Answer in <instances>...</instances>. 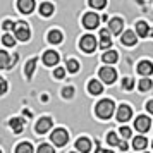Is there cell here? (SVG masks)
Returning a JSON list of instances; mask_svg holds the SVG:
<instances>
[{"instance_id":"obj_17","label":"cell","mask_w":153,"mask_h":153,"mask_svg":"<svg viewBox=\"0 0 153 153\" xmlns=\"http://www.w3.org/2000/svg\"><path fill=\"white\" fill-rule=\"evenodd\" d=\"M9 124H10V129H12L16 134L22 132V129H24V120H22V119H17V117L10 119V122H9Z\"/></svg>"},{"instance_id":"obj_3","label":"cell","mask_w":153,"mask_h":153,"mask_svg":"<svg viewBox=\"0 0 153 153\" xmlns=\"http://www.w3.org/2000/svg\"><path fill=\"white\" fill-rule=\"evenodd\" d=\"M50 139L53 141V145L64 146L67 141H69V136H67V131H65V129H55V131L52 132Z\"/></svg>"},{"instance_id":"obj_34","label":"cell","mask_w":153,"mask_h":153,"mask_svg":"<svg viewBox=\"0 0 153 153\" xmlns=\"http://www.w3.org/2000/svg\"><path fill=\"white\" fill-rule=\"evenodd\" d=\"M72 95H74V88H72V86H67V88L62 90V97L64 98H71Z\"/></svg>"},{"instance_id":"obj_24","label":"cell","mask_w":153,"mask_h":153,"mask_svg":"<svg viewBox=\"0 0 153 153\" xmlns=\"http://www.w3.org/2000/svg\"><path fill=\"white\" fill-rule=\"evenodd\" d=\"M48 42L50 43H60L62 42V33H60V31H57V29H52V31H50L48 33Z\"/></svg>"},{"instance_id":"obj_29","label":"cell","mask_w":153,"mask_h":153,"mask_svg":"<svg viewBox=\"0 0 153 153\" xmlns=\"http://www.w3.org/2000/svg\"><path fill=\"white\" fill-rule=\"evenodd\" d=\"M90 5L93 9H103L107 5V0H90Z\"/></svg>"},{"instance_id":"obj_9","label":"cell","mask_w":153,"mask_h":153,"mask_svg":"<svg viewBox=\"0 0 153 153\" xmlns=\"http://www.w3.org/2000/svg\"><path fill=\"white\" fill-rule=\"evenodd\" d=\"M132 115V110L129 105H120L117 110V120L119 122H126V120H129Z\"/></svg>"},{"instance_id":"obj_44","label":"cell","mask_w":153,"mask_h":153,"mask_svg":"<svg viewBox=\"0 0 153 153\" xmlns=\"http://www.w3.org/2000/svg\"><path fill=\"white\" fill-rule=\"evenodd\" d=\"M0 153H2V152H0Z\"/></svg>"},{"instance_id":"obj_6","label":"cell","mask_w":153,"mask_h":153,"mask_svg":"<svg viewBox=\"0 0 153 153\" xmlns=\"http://www.w3.org/2000/svg\"><path fill=\"white\" fill-rule=\"evenodd\" d=\"M98 22H100V17H98L95 12H88V14H84L83 17V26L86 29H95L98 26Z\"/></svg>"},{"instance_id":"obj_43","label":"cell","mask_w":153,"mask_h":153,"mask_svg":"<svg viewBox=\"0 0 153 153\" xmlns=\"http://www.w3.org/2000/svg\"><path fill=\"white\" fill-rule=\"evenodd\" d=\"M152 146H153V143H152Z\"/></svg>"},{"instance_id":"obj_25","label":"cell","mask_w":153,"mask_h":153,"mask_svg":"<svg viewBox=\"0 0 153 153\" xmlns=\"http://www.w3.org/2000/svg\"><path fill=\"white\" fill-rule=\"evenodd\" d=\"M35 65H36V59H31V60L26 64L24 72H26V77H28V79H31V76H33V72H35Z\"/></svg>"},{"instance_id":"obj_41","label":"cell","mask_w":153,"mask_h":153,"mask_svg":"<svg viewBox=\"0 0 153 153\" xmlns=\"http://www.w3.org/2000/svg\"><path fill=\"white\" fill-rule=\"evenodd\" d=\"M97 153H114V152H110V150H98Z\"/></svg>"},{"instance_id":"obj_13","label":"cell","mask_w":153,"mask_h":153,"mask_svg":"<svg viewBox=\"0 0 153 153\" xmlns=\"http://www.w3.org/2000/svg\"><path fill=\"white\" fill-rule=\"evenodd\" d=\"M138 72L143 74V76H150L153 72V64L148 62V60H143V62L138 64Z\"/></svg>"},{"instance_id":"obj_37","label":"cell","mask_w":153,"mask_h":153,"mask_svg":"<svg viewBox=\"0 0 153 153\" xmlns=\"http://www.w3.org/2000/svg\"><path fill=\"white\" fill-rule=\"evenodd\" d=\"M5 91H7V81L0 77V95H4Z\"/></svg>"},{"instance_id":"obj_2","label":"cell","mask_w":153,"mask_h":153,"mask_svg":"<svg viewBox=\"0 0 153 153\" xmlns=\"http://www.w3.org/2000/svg\"><path fill=\"white\" fill-rule=\"evenodd\" d=\"M79 47H81V50H84L86 53H91L93 50L97 48V40H95V36L84 35L83 38H81V42H79Z\"/></svg>"},{"instance_id":"obj_31","label":"cell","mask_w":153,"mask_h":153,"mask_svg":"<svg viewBox=\"0 0 153 153\" xmlns=\"http://www.w3.org/2000/svg\"><path fill=\"white\" fill-rule=\"evenodd\" d=\"M107 141H108L110 145H117V146H119V143H120V139L117 138V134H115V132H108V136H107Z\"/></svg>"},{"instance_id":"obj_7","label":"cell","mask_w":153,"mask_h":153,"mask_svg":"<svg viewBox=\"0 0 153 153\" xmlns=\"http://www.w3.org/2000/svg\"><path fill=\"white\" fill-rule=\"evenodd\" d=\"M115 77H117L115 69H112V67H102V69H100V79L105 81V83L112 84L115 81Z\"/></svg>"},{"instance_id":"obj_30","label":"cell","mask_w":153,"mask_h":153,"mask_svg":"<svg viewBox=\"0 0 153 153\" xmlns=\"http://www.w3.org/2000/svg\"><path fill=\"white\" fill-rule=\"evenodd\" d=\"M2 43H4L5 47H14V45H16V40H14L10 35H4V38H2Z\"/></svg>"},{"instance_id":"obj_11","label":"cell","mask_w":153,"mask_h":153,"mask_svg":"<svg viewBox=\"0 0 153 153\" xmlns=\"http://www.w3.org/2000/svg\"><path fill=\"white\" fill-rule=\"evenodd\" d=\"M52 127V119L50 117H43L38 120V124H36V132H40V134H43V132H47Z\"/></svg>"},{"instance_id":"obj_19","label":"cell","mask_w":153,"mask_h":153,"mask_svg":"<svg viewBox=\"0 0 153 153\" xmlns=\"http://www.w3.org/2000/svg\"><path fill=\"white\" fill-rule=\"evenodd\" d=\"M102 83H98L97 79H93V81H90V84H88V91H90L91 95H100L102 93Z\"/></svg>"},{"instance_id":"obj_20","label":"cell","mask_w":153,"mask_h":153,"mask_svg":"<svg viewBox=\"0 0 153 153\" xmlns=\"http://www.w3.org/2000/svg\"><path fill=\"white\" fill-rule=\"evenodd\" d=\"M136 31H138V36L145 38V36H148V33H150V28H148V24H146L145 21H139L138 24H136Z\"/></svg>"},{"instance_id":"obj_38","label":"cell","mask_w":153,"mask_h":153,"mask_svg":"<svg viewBox=\"0 0 153 153\" xmlns=\"http://www.w3.org/2000/svg\"><path fill=\"white\" fill-rule=\"evenodd\" d=\"M120 136L122 138H129L131 136V129L129 127H120Z\"/></svg>"},{"instance_id":"obj_33","label":"cell","mask_w":153,"mask_h":153,"mask_svg":"<svg viewBox=\"0 0 153 153\" xmlns=\"http://www.w3.org/2000/svg\"><path fill=\"white\" fill-rule=\"evenodd\" d=\"M36 153H55V152H53V148L50 145H40V148H38Z\"/></svg>"},{"instance_id":"obj_21","label":"cell","mask_w":153,"mask_h":153,"mask_svg":"<svg viewBox=\"0 0 153 153\" xmlns=\"http://www.w3.org/2000/svg\"><path fill=\"white\" fill-rule=\"evenodd\" d=\"M103 62H107V64H114V62H117V59H119V55H117V52H114V50H108V52H105L103 53Z\"/></svg>"},{"instance_id":"obj_23","label":"cell","mask_w":153,"mask_h":153,"mask_svg":"<svg viewBox=\"0 0 153 153\" xmlns=\"http://www.w3.org/2000/svg\"><path fill=\"white\" fill-rule=\"evenodd\" d=\"M40 14L45 16V17L52 16V14H53V5H52V4H48V2L42 4V5H40Z\"/></svg>"},{"instance_id":"obj_36","label":"cell","mask_w":153,"mask_h":153,"mask_svg":"<svg viewBox=\"0 0 153 153\" xmlns=\"http://www.w3.org/2000/svg\"><path fill=\"white\" fill-rule=\"evenodd\" d=\"M53 76H55L57 79H62V77L65 76V69H62V67H57L55 72H53Z\"/></svg>"},{"instance_id":"obj_32","label":"cell","mask_w":153,"mask_h":153,"mask_svg":"<svg viewBox=\"0 0 153 153\" xmlns=\"http://www.w3.org/2000/svg\"><path fill=\"white\" fill-rule=\"evenodd\" d=\"M122 88H124V90H132V88H134V81H132L131 77H126L124 81H122Z\"/></svg>"},{"instance_id":"obj_5","label":"cell","mask_w":153,"mask_h":153,"mask_svg":"<svg viewBox=\"0 0 153 153\" xmlns=\"http://www.w3.org/2000/svg\"><path fill=\"white\" fill-rule=\"evenodd\" d=\"M16 62H17V55L10 57L7 52L0 50V67H2V69H10Z\"/></svg>"},{"instance_id":"obj_26","label":"cell","mask_w":153,"mask_h":153,"mask_svg":"<svg viewBox=\"0 0 153 153\" xmlns=\"http://www.w3.org/2000/svg\"><path fill=\"white\" fill-rule=\"evenodd\" d=\"M16 153H33V146L31 143H21L16 148Z\"/></svg>"},{"instance_id":"obj_15","label":"cell","mask_w":153,"mask_h":153,"mask_svg":"<svg viewBox=\"0 0 153 153\" xmlns=\"http://www.w3.org/2000/svg\"><path fill=\"white\" fill-rule=\"evenodd\" d=\"M100 38H102L100 47H102L103 50L110 48V47H112V40H110V35H108V31H107V29H102V31H100Z\"/></svg>"},{"instance_id":"obj_12","label":"cell","mask_w":153,"mask_h":153,"mask_svg":"<svg viewBox=\"0 0 153 153\" xmlns=\"http://www.w3.org/2000/svg\"><path fill=\"white\" fill-rule=\"evenodd\" d=\"M43 62H45V65H55V64L59 62V53H57V52H52V50L45 52Z\"/></svg>"},{"instance_id":"obj_4","label":"cell","mask_w":153,"mask_h":153,"mask_svg":"<svg viewBox=\"0 0 153 153\" xmlns=\"http://www.w3.org/2000/svg\"><path fill=\"white\" fill-rule=\"evenodd\" d=\"M14 33H16V38L21 40V42H28L29 40V28L26 22H17Z\"/></svg>"},{"instance_id":"obj_14","label":"cell","mask_w":153,"mask_h":153,"mask_svg":"<svg viewBox=\"0 0 153 153\" xmlns=\"http://www.w3.org/2000/svg\"><path fill=\"white\" fill-rule=\"evenodd\" d=\"M76 148L79 150L81 153H88L91 150V141L88 138H79L76 141Z\"/></svg>"},{"instance_id":"obj_10","label":"cell","mask_w":153,"mask_h":153,"mask_svg":"<svg viewBox=\"0 0 153 153\" xmlns=\"http://www.w3.org/2000/svg\"><path fill=\"white\" fill-rule=\"evenodd\" d=\"M17 9L22 14H29L35 10V0H17Z\"/></svg>"},{"instance_id":"obj_27","label":"cell","mask_w":153,"mask_h":153,"mask_svg":"<svg viewBox=\"0 0 153 153\" xmlns=\"http://www.w3.org/2000/svg\"><path fill=\"white\" fill-rule=\"evenodd\" d=\"M138 86H139V90L141 91H148V90H152L153 83H152V79H141Z\"/></svg>"},{"instance_id":"obj_1","label":"cell","mask_w":153,"mask_h":153,"mask_svg":"<svg viewBox=\"0 0 153 153\" xmlns=\"http://www.w3.org/2000/svg\"><path fill=\"white\" fill-rule=\"evenodd\" d=\"M97 115L100 119H110L114 115V110H115V105L112 100H102L100 103L97 105Z\"/></svg>"},{"instance_id":"obj_42","label":"cell","mask_w":153,"mask_h":153,"mask_svg":"<svg viewBox=\"0 0 153 153\" xmlns=\"http://www.w3.org/2000/svg\"><path fill=\"white\" fill-rule=\"evenodd\" d=\"M150 36H153V28H152V29H150Z\"/></svg>"},{"instance_id":"obj_35","label":"cell","mask_w":153,"mask_h":153,"mask_svg":"<svg viewBox=\"0 0 153 153\" xmlns=\"http://www.w3.org/2000/svg\"><path fill=\"white\" fill-rule=\"evenodd\" d=\"M16 24H17V22H12V21H4L2 28L5 29V31H10V29H16Z\"/></svg>"},{"instance_id":"obj_8","label":"cell","mask_w":153,"mask_h":153,"mask_svg":"<svg viewBox=\"0 0 153 153\" xmlns=\"http://www.w3.org/2000/svg\"><path fill=\"white\" fill-rule=\"evenodd\" d=\"M134 126H136V129H138L139 132H146L150 127H152V120L146 117V115H139V117H136Z\"/></svg>"},{"instance_id":"obj_18","label":"cell","mask_w":153,"mask_h":153,"mask_svg":"<svg viewBox=\"0 0 153 153\" xmlns=\"http://www.w3.org/2000/svg\"><path fill=\"white\" fill-rule=\"evenodd\" d=\"M120 42L124 43V45H127V47H132L136 43V35L132 31H126L124 35H122V38H120Z\"/></svg>"},{"instance_id":"obj_28","label":"cell","mask_w":153,"mask_h":153,"mask_svg":"<svg viewBox=\"0 0 153 153\" xmlns=\"http://www.w3.org/2000/svg\"><path fill=\"white\" fill-rule=\"evenodd\" d=\"M67 71H69V72H77V71H79V64H77V60H74V59L67 60Z\"/></svg>"},{"instance_id":"obj_39","label":"cell","mask_w":153,"mask_h":153,"mask_svg":"<svg viewBox=\"0 0 153 153\" xmlns=\"http://www.w3.org/2000/svg\"><path fill=\"white\" fill-rule=\"evenodd\" d=\"M119 148H120V150H122V152H126V150H127V148H129V146H127V143H126L124 139H122V141H120V143H119Z\"/></svg>"},{"instance_id":"obj_22","label":"cell","mask_w":153,"mask_h":153,"mask_svg":"<svg viewBox=\"0 0 153 153\" xmlns=\"http://www.w3.org/2000/svg\"><path fill=\"white\" fill-rule=\"evenodd\" d=\"M146 145H148V139L145 136H138V138H134V141H132L134 150H143V148H146Z\"/></svg>"},{"instance_id":"obj_16","label":"cell","mask_w":153,"mask_h":153,"mask_svg":"<svg viewBox=\"0 0 153 153\" xmlns=\"http://www.w3.org/2000/svg\"><path fill=\"white\" fill-rule=\"evenodd\" d=\"M108 28L114 35H119L120 31H122V19H119V17H114L110 22H108Z\"/></svg>"},{"instance_id":"obj_40","label":"cell","mask_w":153,"mask_h":153,"mask_svg":"<svg viewBox=\"0 0 153 153\" xmlns=\"http://www.w3.org/2000/svg\"><path fill=\"white\" fill-rule=\"evenodd\" d=\"M146 110L150 112V114H153V100H150V102L146 103Z\"/></svg>"}]
</instances>
